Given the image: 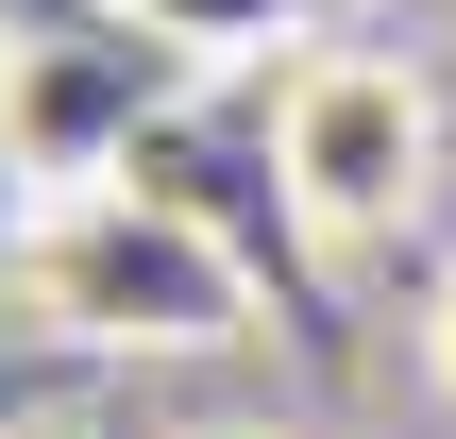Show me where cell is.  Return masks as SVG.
<instances>
[{
    "instance_id": "cell-1",
    "label": "cell",
    "mask_w": 456,
    "mask_h": 439,
    "mask_svg": "<svg viewBox=\"0 0 456 439\" xmlns=\"http://www.w3.org/2000/svg\"><path fill=\"white\" fill-rule=\"evenodd\" d=\"M17 288H34V321H68L102 355H220V338H254V271L220 254V220L135 186V169L68 186L34 220V254H17Z\"/></svg>"
},
{
    "instance_id": "cell-6",
    "label": "cell",
    "mask_w": 456,
    "mask_h": 439,
    "mask_svg": "<svg viewBox=\"0 0 456 439\" xmlns=\"http://www.w3.org/2000/svg\"><path fill=\"white\" fill-rule=\"evenodd\" d=\"M423 372L456 389V271H440V305H423Z\"/></svg>"
},
{
    "instance_id": "cell-5",
    "label": "cell",
    "mask_w": 456,
    "mask_h": 439,
    "mask_svg": "<svg viewBox=\"0 0 456 439\" xmlns=\"http://www.w3.org/2000/svg\"><path fill=\"white\" fill-rule=\"evenodd\" d=\"M51 203H68V186H51V169H34V152H17V118H0V271H17V254H34V220H51Z\"/></svg>"
},
{
    "instance_id": "cell-2",
    "label": "cell",
    "mask_w": 456,
    "mask_h": 439,
    "mask_svg": "<svg viewBox=\"0 0 456 439\" xmlns=\"http://www.w3.org/2000/svg\"><path fill=\"white\" fill-rule=\"evenodd\" d=\"M271 186L305 237H406L440 186V85L389 51H305L271 85Z\"/></svg>"
},
{
    "instance_id": "cell-9",
    "label": "cell",
    "mask_w": 456,
    "mask_h": 439,
    "mask_svg": "<svg viewBox=\"0 0 456 439\" xmlns=\"http://www.w3.org/2000/svg\"><path fill=\"white\" fill-rule=\"evenodd\" d=\"M118 17H135V0H118Z\"/></svg>"
},
{
    "instance_id": "cell-7",
    "label": "cell",
    "mask_w": 456,
    "mask_h": 439,
    "mask_svg": "<svg viewBox=\"0 0 456 439\" xmlns=\"http://www.w3.org/2000/svg\"><path fill=\"white\" fill-rule=\"evenodd\" d=\"M34 34H68V0H0V51H34Z\"/></svg>"
},
{
    "instance_id": "cell-4",
    "label": "cell",
    "mask_w": 456,
    "mask_h": 439,
    "mask_svg": "<svg viewBox=\"0 0 456 439\" xmlns=\"http://www.w3.org/2000/svg\"><path fill=\"white\" fill-rule=\"evenodd\" d=\"M135 34L169 68H254V51H305V0H135Z\"/></svg>"
},
{
    "instance_id": "cell-3",
    "label": "cell",
    "mask_w": 456,
    "mask_h": 439,
    "mask_svg": "<svg viewBox=\"0 0 456 439\" xmlns=\"http://www.w3.org/2000/svg\"><path fill=\"white\" fill-rule=\"evenodd\" d=\"M152 85H169V51H118V34H34V51H0V118H17V152H34L51 186H118Z\"/></svg>"
},
{
    "instance_id": "cell-8",
    "label": "cell",
    "mask_w": 456,
    "mask_h": 439,
    "mask_svg": "<svg viewBox=\"0 0 456 439\" xmlns=\"http://www.w3.org/2000/svg\"><path fill=\"white\" fill-rule=\"evenodd\" d=\"M220 439H271V423H220Z\"/></svg>"
}]
</instances>
